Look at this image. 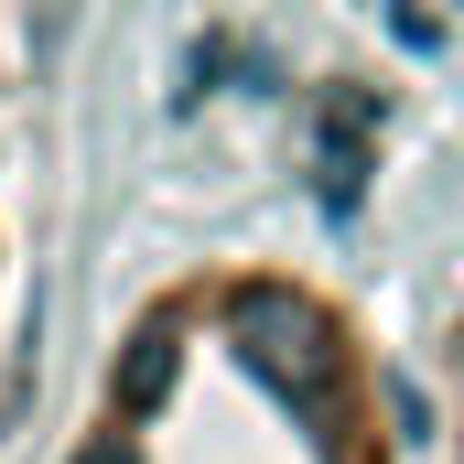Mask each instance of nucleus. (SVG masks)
Returning <instances> with one entry per match:
<instances>
[{
	"label": "nucleus",
	"mask_w": 464,
	"mask_h": 464,
	"mask_svg": "<svg viewBox=\"0 0 464 464\" xmlns=\"http://www.w3.org/2000/svg\"><path fill=\"white\" fill-rule=\"evenodd\" d=\"M173 367H184V346H173V335H130V356H119V378H109L119 421L162 411V400H173Z\"/></svg>",
	"instance_id": "f03ea898"
},
{
	"label": "nucleus",
	"mask_w": 464,
	"mask_h": 464,
	"mask_svg": "<svg viewBox=\"0 0 464 464\" xmlns=\"http://www.w3.org/2000/svg\"><path fill=\"white\" fill-rule=\"evenodd\" d=\"M76 464H130V443H119V432H109V443H87V454H76Z\"/></svg>",
	"instance_id": "7ed1b4c3"
},
{
	"label": "nucleus",
	"mask_w": 464,
	"mask_h": 464,
	"mask_svg": "<svg viewBox=\"0 0 464 464\" xmlns=\"http://www.w3.org/2000/svg\"><path fill=\"white\" fill-rule=\"evenodd\" d=\"M314 130H324V206H356V184H367V130H378V98H367V87H335Z\"/></svg>",
	"instance_id": "f257e3e1"
}]
</instances>
